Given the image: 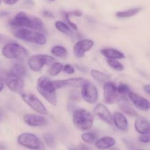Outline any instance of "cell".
Wrapping results in <instances>:
<instances>
[{"label":"cell","instance_id":"obj_1","mask_svg":"<svg viewBox=\"0 0 150 150\" xmlns=\"http://www.w3.org/2000/svg\"><path fill=\"white\" fill-rule=\"evenodd\" d=\"M10 25L13 27L26 28L32 30H42L43 29L42 21L38 17L30 16L24 12H20L18 13L12 20H10Z\"/></svg>","mask_w":150,"mask_h":150},{"label":"cell","instance_id":"obj_2","mask_svg":"<svg viewBox=\"0 0 150 150\" xmlns=\"http://www.w3.org/2000/svg\"><path fill=\"white\" fill-rule=\"evenodd\" d=\"M37 89L49 103L54 106L57 105V100L56 89L53 86L52 81L45 76L39 78L37 82Z\"/></svg>","mask_w":150,"mask_h":150},{"label":"cell","instance_id":"obj_3","mask_svg":"<svg viewBox=\"0 0 150 150\" xmlns=\"http://www.w3.org/2000/svg\"><path fill=\"white\" fill-rule=\"evenodd\" d=\"M13 35L18 39L38 45H45L47 42L45 35L37 31L26 28H19L13 31Z\"/></svg>","mask_w":150,"mask_h":150},{"label":"cell","instance_id":"obj_4","mask_svg":"<svg viewBox=\"0 0 150 150\" xmlns=\"http://www.w3.org/2000/svg\"><path fill=\"white\" fill-rule=\"evenodd\" d=\"M73 125L81 130H87L93 125L94 117L87 110L80 108L74 111L73 115Z\"/></svg>","mask_w":150,"mask_h":150},{"label":"cell","instance_id":"obj_5","mask_svg":"<svg viewBox=\"0 0 150 150\" xmlns=\"http://www.w3.org/2000/svg\"><path fill=\"white\" fill-rule=\"evenodd\" d=\"M18 143L23 147L32 150H44L45 145L42 141L31 133H23L18 137Z\"/></svg>","mask_w":150,"mask_h":150},{"label":"cell","instance_id":"obj_6","mask_svg":"<svg viewBox=\"0 0 150 150\" xmlns=\"http://www.w3.org/2000/svg\"><path fill=\"white\" fill-rule=\"evenodd\" d=\"M1 54L8 59H21L28 55L26 48L16 42H10L4 45L1 50Z\"/></svg>","mask_w":150,"mask_h":150},{"label":"cell","instance_id":"obj_7","mask_svg":"<svg viewBox=\"0 0 150 150\" xmlns=\"http://www.w3.org/2000/svg\"><path fill=\"white\" fill-rule=\"evenodd\" d=\"M55 62L53 57L46 54H35L28 60V66L35 72H38L45 65H49Z\"/></svg>","mask_w":150,"mask_h":150},{"label":"cell","instance_id":"obj_8","mask_svg":"<svg viewBox=\"0 0 150 150\" xmlns=\"http://www.w3.org/2000/svg\"><path fill=\"white\" fill-rule=\"evenodd\" d=\"M104 101L108 104H114L115 103L125 100L117 90V86L112 81H107L104 83L103 86Z\"/></svg>","mask_w":150,"mask_h":150},{"label":"cell","instance_id":"obj_9","mask_svg":"<svg viewBox=\"0 0 150 150\" xmlns=\"http://www.w3.org/2000/svg\"><path fill=\"white\" fill-rule=\"evenodd\" d=\"M23 100L38 114L42 115L48 114V109L37 96L31 93H23L21 95Z\"/></svg>","mask_w":150,"mask_h":150},{"label":"cell","instance_id":"obj_10","mask_svg":"<svg viewBox=\"0 0 150 150\" xmlns=\"http://www.w3.org/2000/svg\"><path fill=\"white\" fill-rule=\"evenodd\" d=\"M81 96L83 100L90 104L95 103L98 98V92L96 86L87 82L81 87Z\"/></svg>","mask_w":150,"mask_h":150},{"label":"cell","instance_id":"obj_11","mask_svg":"<svg viewBox=\"0 0 150 150\" xmlns=\"http://www.w3.org/2000/svg\"><path fill=\"white\" fill-rule=\"evenodd\" d=\"M87 81L83 78H70L64 80L52 81V84L54 89H57L66 86H71V87H82L85 83H87Z\"/></svg>","mask_w":150,"mask_h":150},{"label":"cell","instance_id":"obj_12","mask_svg":"<svg viewBox=\"0 0 150 150\" xmlns=\"http://www.w3.org/2000/svg\"><path fill=\"white\" fill-rule=\"evenodd\" d=\"M6 84L7 87L15 93L21 94L24 89L25 83L21 77L9 73L6 78Z\"/></svg>","mask_w":150,"mask_h":150},{"label":"cell","instance_id":"obj_13","mask_svg":"<svg viewBox=\"0 0 150 150\" xmlns=\"http://www.w3.org/2000/svg\"><path fill=\"white\" fill-rule=\"evenodd\" d=\"M93 40L89 39H83L78 41L73 47V53L78 58H82L84 57L85 54L94 46Z\"/></svg>","mask_w":150,"mask_h":150},{"label":"cell","instance_id":"obj_14","mask_svg":"<svg viewBox=\"0 0 150 150\" xmlns=\"http://www.w3.org/2000/svg\"><path fill=\"white\" fill-rule=\"evenodd\" d=\"M94 112L96 116H98L101 120L105 122L108 125L113 124L112 114L110 112L106 105L103 103L97 104L96 106L94 108Z\"/></svg>","mask_w":150,"mask_h":150},{"label":"cell","instance_id":"obj_15","mask_svg":"<svg viewBox=\"0 0 150 150\" xmlns=\"http://www.w3.org/2000/svg\"><path fill=\"white\" fill-rule=\"evenodd\" d=\"M128 97L131 100L133 105L139 110L142 111H148L150 108L149 101L144 97L140 96L136 93L133 92H130L128 93Z\"/></svg>","mask_w":150,"mask_h":150},{"label":"cell","instance_id":"obj_16","mask_svg":"<svg viewBox=\"0 0 150 150\" xmlns=\"http://www.w3.org/2000/svg\"><path fill=\"white\" fill-rule=\"evenodd\" d=\"M23 119L24 122L31 127H41L48 124L46 118L37 114H25Z\"/></svg>","mask_w":150,"mask_h":150},{"label":"cell","instance_id":"obj_17","mask_svg":"<svg viewBox=\"0 0 150 150\" xmlns=\"http://www.w3.org/2000/svg\"><path fill=\"white\" fill-rule=\"evenodd\" d=\"M113 123L115 125L116 127L122 131H126L128 129V121L127 117L121 112L116 111L112 115Z\"/></svg>","mask_w":150,"mask_h":150},{"label":"cell","instance_id":"obj_18","mask_svg":"<svg viewBox=\"0 0 150 150\" xmlns=\"http://www.w3.org/2000/svg\"><path fill=\"white\" fill-rule=\"evenodd\" d=\"M116 144V140L111 136H104L95 142V146L100 150L111 149Z\"/></svg>","mask_w":150,"mask_h":150},{"label":"cell","instance_id":"obj_19","mask_svg":"<svg viewBox=\"0 0 150 150\" xmlns=\"http://www.w3.org/2000/svg\"><path fill=\"white\" fill-rule=\"evenodd\" d=\"M135 129L139 134H145L149 133V122L146 119L138 117L135 122Z\"/></svg>","mask_w":150,"mask_h":150},{"label":"cell","instance_id":"obj_20","mask_svg":"<svg viewBox=\"0 0 150 150\" xmlns=\"http://www.w3.org/2000/svg\"><path fill=\"white\" fill-rule=\"evenodd\" d=\"M101 54L108 59H120L125 58V54L122 51L112 48H105L101 50Z\"/></svg>","mask_w":150,"mask_h":150},{"label":"cell","instance_id":"obj_21","mask_svg":"<svg viewBox=\"0 0 150 150\" xmlns=\"http://www.w3.org/2000/svg\"><path fill=\"white\" fill-rule=\"evenodd\" d=\"M91 75H92V78L99 83H105V82L108 81L109 79H111L110 75L103 73V72L95 70V69L91 70Z\"/></svg>","mask_w":150,"mask_h":150},{"label":"cell","instance_id":"obj_22","mask_svg":"<svg viewBox=\"0 0 150 150\" xmlns=\"http://www.w3.org/2000/svg\"><path fill=\"white\" fill-rule=\"evenodd\" d=\"M120 102L121 103L119 105V107L121 109V111H122L125 114H127L130 117H139V114L137 113V111H135V109H133L125 101L122 100Z\"/></svg>","mask_w":150,"mask_h":150},{"label":"cell","instance_id":"obj_23","mask_svg":"<svg viewBox=\"0 0 150 150\" xmlns=\"http://www.w3.org/2000/svg\"><path fill=\"white\" fill-rule=\"evenodd\" d=\"M142 10L141 7H135V8L129 9L127 10H124V11H119L116 13V16L118 18H130L132 16H136V14L139 13Z\"/></svg>","mask_w":150,"mask_h":150},{"label":"cell","instance_id":"obj_24","mask_svg":"<svg viewBox=\"0 0 150 150\" xmlns=\"http://www.w3.org/2000/svg\"><path fill=\"white\" fill-rule=\"evenodd\" d=\"M26 73V68L23 64H21V63H17V64H14L13 67L11 68L10 73L13 74L14 76H19L21 77L23 76Z\"/></svg>","mask_w":150,"mask_h":150},{"label":"cell","instance_id":"obj_25","mask_svg":"<svg viewBox=\"0 0 150 150\" xmlns=\"http://www.w3.org/2000/svg\"><path fill=\"white\" fill-rule=\"evenodd\" d=\"M51 54L57 57L64 58L67 54V51L64 47L60 45H54L51 50Z\"/></svg>","mask_w":150,"mask_h":150},{"label":"cell","instance_id":"obj_26","mask_svg":"<svg viewBox=\"0 0 150 150\" xmlns=\"http://www.w3.org/2000/svg\"><path fill=\"white\" fill-rule=\"evenodd\" d=\"M55 26L59 32L64 34V35H70V36L73 35V32H72L70 26L66 24L65 23H64V22L61 21H58L56 22Z\"/></svg>","mask_w":150,"mask_h":150},{"label":"cell","instance_id":"obj_27","mask_svg":"<svg viewBox=\"0 0 150 150\" xmlns=\"http://www.w3.org/2000/svg\"><path fill=\"white\" fill-rule=\"evenodd\" d=\"M63 69V64L61 62H54L53 63L52 65H51V68L48 70V73H49L50 76H55L57 75H58L60 72Z\"/></svg>","mask_w":150,"mask_h":150},{"label":"cell","instance_id":"obj_28","mask_svg":"<svg viewBox=\"0 0 150 150\" xmlns=\"http://www.w3.org/2000/svg\"><path fill=\"white\" fill-rule=\"evenodd\" d=\"M117 90L119 95L125 100L127 95H128V93L130 92V87L125 83H120L118 86H117Z\"/></svg>","mask_w":150,"mask_h":150},{"label":"cell","instance_id":"obj_29","mask_svg":"<svg viewBox=\"0 0 150 150\" xmlns=\"http://www.w3.org/2000/svg\"><path fill=\"white\" fill-rule=\"evenodd\" d=\"M107 63L108 65L117 71H122L124 70V65L117 59H108Z\"/></svg>","mask_w":150,"mask_h":150},{"label":"cell","instance_id":"obj_30","mask_svg":"<svg viewBox=\"0 0 150 150\" xmlns=\"http://www.w3.org/2000/svg\"><path fill=\"white\" fill-rule=\"evenodd\" d=\"M82 140L87 144H92L96 141L97 135L94 133H85L81 135Z\"/></svg>","mask_w":150,"mask_h":150},{"label":"cell","instance_id":"obj_31","mask_svg":"<svg viewBox=\"0 0 150 150\" xmlns=\"http://www.w3.org/2000/svg\"><path fill=\"white\" fill-rule=\"evenodd\" d=\"M43 139L45 140V144L49 147H54L55 146V139L53 134L50 133H45L43 134Z\"/></svg>","mask_w":150,"mask_h":150},{"label":"cell","instance_id":"obj_32","mask_svg":"<svg viewBox=\"0 0 150 150\" xmlns=\"http://www.w3.org/2000/svg\"><path fill=\"white\" fill-rule=\"evenodd\" d=\"M62 70H64L66 73L67 74H73L75 73V68L71 65V64H65L64 66H63Z\"/></svg>","mask_w":150,"mask_h":150},{"label":"cell","instance_id":"obj_33","mask_svg":"<svg viewBox=\"0 0 150 150\" xmlns=\"http://www.w3.org/2000/svg\"><path fill=\"white\" fill-rule=\"evenodd\" d=\"M64 17H65L66 21H67V23H68L69 26H70V27H71L72 29H75V30H77L78 29L77 26H76V24H75L74 23H73V22L70 21V18H69V15L67 14V13H64Z\"/></svg>","mask_w":150,"mask_h":150},{"label":"cell","instance_id":"obj_34","mask_svg":"<svg viewBox=\"0 0 150 150\" xmlns=\"http://www.w3.org/2000/svg\"><path fill=\"white\" fill-rule=\"evenodd\" d=\"M139 141L144 144H148L149 142V133L142 134L139 137Z\"/></svg>","mask_w":150,"mask_h":150},{"label":"cell","instance_id":"obj_35","mask_svg":"<svg viewBox=\"0 0 150 150\" xmlns=\"http://www.w3.org/2000/svg\"><path fill=\"white\" fill-rule=\"evenodd\" d=\"M68 13L69 16H78V17H80V16H82V13L79 10H76V11H72V12H69Z\"/></svg>","mask_w":150,"mask_h":150},{"label":"cell","instance_id":"obj_36","mask_svg":"<svg viewBox=\"0 0 150 150\" xmlns=\"http://www.w3.org/2000/svg\"><path fill=\"white\" fill-rule=\"evenodd\" d=\"M18 1V0H4V2L5 4H9V5H13V4H16Z\"/></svg>","mask_w":150,"mask_h":150},{"label":"cell","instance_id":"obj_37","mask_svg":"<svg viewBox=\"0 0 150 150\" xmlns=\"http://www.w3.org/2000/svg\"><path fill=\"white\" fill-rule=\"evenodd\" d=\"M42 15H43L45 17H47V18H54V15H53L52 13H50V12H48V11H43V13H42Z\"/></svg>","mask_w":150,"mask_h":150},{"label":"cell","instance_id":"obj_38","mask_svg":"<svg viewBox=\"0 0 150 150\" xmlns=\"http://www.w3.org/2000/svg\"><path fill=\"white\" fill-rule=\"evenodd\" d=\"M144 91L147 94L150 93V86L149 85H145V86H144Z\"/></svg>","mask_w":150,"mask_h":150},{"label":"cell","instance_id":"obj_39","mask_svg":"<svg viewBox=\"0 0 150 150\" xmlns=\"http://www.w3.org/2000/svg\"><path fill=\"white\" fill-rule=\"evenodd\" d=\"M4 87V81H3L2 79L0 78V92L3 90Z\"/></svg>","mask_w":150,"mask_h":150},{"label":"cell","instance_id":"obj_40","mask_svg":"<svg viewBox=\"0 0 150 150\" xmlns=\"http://www.w3.org/2000/svg\"><path fill=\"white\" fill-rule=\"evenodd\" d=\"M4 149V146H3L2 145H1V144H0V150H3V149Z\"/></svg>","mask_w":150,"mask_h":150},{"label":"cell","instance_id":"obj_41","mask_svg":"<svg viewBox=\"0 0 150 150\" xmlns=\"http://www.w3.org/2000/svg\"><path fill=\"white\" fill-rule=\"evenodd\" d=\"M0 119H1V113H0Z\"/></svg>","mask_w":150,"mask_h":150},{"label":"cell","instance_id":"obj_42","mask_svg":"<svg viewBox=\"0 0 150 150\" xmlns=\"http://www.w3.org/2000/svg\"><path fill=\"white\" fill-rule=\"evenodd\" d=\"M111 150H117V149H111Z\"/></svg>","mask_w":150,"mask_h":150},{"label":"cell","instance_id":"obj_43","mask_svg":"<svg viewBox=\"0 0 150 150\" xmlns=\"http://www.w3.org/2000/svg\"><path fill=\"white\" fill-rule=\"evenodd\" d=\"M49 1H54V0H49Z\"/></svg>","mask_w":150,"mask_h":150},{"label":"cell","instance_id":"obj_44","mask_svg":"<svg viewBox=\"0 0 150 150\" xmlns=\"http://www.w3.org/2000/svg\"><path fill=\"white\" fill-rule=\"evenodd\" d=\"M70 150H76V149H70Z\"/></svg>","mask_w":150,"mask_h":150},{"label":"cell","instance_id":"obj_45","mask_svg":"<svg viewBox=\"0 0 150 150\" xmlns=\"http://www.w3.org/2000/svg\"><path fill=\"white\" fill-rule=\"evenodd\" d=\"M137 150H143V149H137Z\"/></svg>","mask_w":150,"mask_h":150},{"label":"cell","instance_id":"obj_46","mask_svg":"<svg viewBox=\"0 0 150 150\" xmlns=\"http://www.w3.org/2000/svg\"><path fill=\"white\" fill-rule=\"evenodd\" d=\"M0 4H1V0H0Z\"/></svg>","mask_w":150,"mask_h":150}]
</instances>
